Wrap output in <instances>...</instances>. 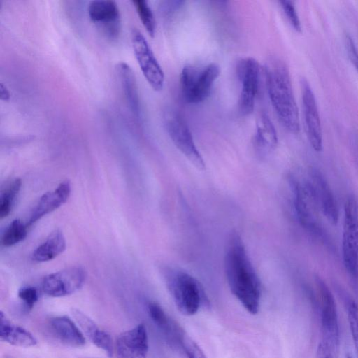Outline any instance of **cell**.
<instances>
[{
	"label": "cell",
	"instance_id": "cell-22",
	"mask_svg": "<svg viewBox=\"0 0 358 358\" xmlns=\"http://www.w3.org/2000/svg\"><path fill=\"white\" fill-rule=\"evenodd\" d=\"M66 249V240L59 230L52 232L45 241L38 245L31 255V259L38 262L52 260Z\"/></svg>",
	"mask_w": 358,
	"mask_h": 358
},
{
	"label": "cell",
	"instance_id": "cell-11",
	"mask_svg": "<svg viewBox=\"0 0 358 358\" xmlns=\"http://www.w3.org/2000/svg\"><path fill=\"white\" fill-rule=\"evenodd\" d=\"M85 279L86 273L83 268L69 267L45 276L42 281V290L51 297L68 296L80 289Z\"/></svg>",
	"mask_w": 358,
	"mask_h": 358
},
{
	"label": "cell",
	"instance_id": "cell-2",
	"mask_svg": "<svg viewBox=\"0 0 358 358\" xmlns=\"http://www.w3.org/2000/svg\"><path fill=\"white\" fill-rule=\"evenodd\" d=\"M267 91L273 108L288 131H300L299 114L289 69L284 62L271 57L265 65Z\"/></svg>",
	"mask_w": 358,
	"mask_h": 358
},
{
	"label": "cell",
	"instance_id": "cell-5",
	"mask_svg": "<svg viewBox=\"0 0 358 358\" xmlns=\"http://www.w3.org/2000/svg\"><path fill=\"white\" fill-rule=\"evenodd\" d=\"M342 257L344 266L354 282H358V206L349 196L344 206L342 235Z\"/></svg>",
	"mask_w": 358,
	"mask_h": 358
},
{
	"label": "cell",
	"instance_id": "cell-12",
	"mask_svg": "<svg viewBox=\"0 0 358 358\" xmlns=\"http://www.w3.org/2000/svg\"><path fill=\"white\" fill-rule=\"evenodd\" d=\"M88 15L100 32L108 39L118 38L121 17L117 3L110 0H95L88 6Z\"/></svg>",
	"mask_w": 358,
	"mask_h": 358
},
{
	"label": "cell",
	"instance_id": "cell-6",
	"mask_svg": "<svg viewBox=\"0 0 358 358\" xmlns=\"http://www.w3.org/2000/svg\"><path fill=\"white\" fill-rule=\"evenodd\" d=\"M163 119L165 129L177 149L197 169L204 170L205 161L182 117L174 110H168Z\"/></svg>",
	"mask_w": 358,
	"mask_h": 358
},
{
	"label": "cell",
	"instance_id": "cell-26",
	"mask_svg": "<svg viewBox=\"0 0 358 358\" xmlns=\"http://www.w3.org/2000/svg\"><path fill=\"white\" fill-rule=\"evenodd\" d=\"M148 311L151 320L163 334L168 332L174 321L169 317L162 308L157 303L152 301L148 305Z\"/></svg>",
	"mask_w": 358,
	"mask_h": 358
},
{
	"label": "cell",
	"instance_id": "cell-27",
	"mask_svg": "<svg viewBox=\"0 0 358 358\" xmlns=\"http://www.w3.org/2000/svg\"><path fill=\"white\" fill-rule=\"evenodd\" d=\"M346 310L352 342L358 355V305L353 300H349Z\"/></svg>",
	"mask_w": 358,
	"mask_h": 358
},
{
	"label": "cell",
	"instance_id": "cell-19",
	"mask_svg": "<svg viewBox=\"0 0 358 358\" xmlns=\"http://www.w3.org/2000/svg\"><path fill=\"white\" fill-rule=\"evenodd\" d=\"M56 337L64 344L74 348L83 347L86 340L80 327L68 316H57L50 321Z\"/></svg>",
	"mask_w": 358,
	"mask_h": 358
},
{
	"label": "cell",
	"instance_id": "cell-7",
	"mask_svg": "<svg viewBox=\"0 0 358 358\" xmlns=\"http://www.w3.org/2000/svg\"><path fill=\"white\" fill-rule=\"evenodd\" d=\"M294 206L301 225L317 236H323L324 231L319 217V208L308 179L293 182Z\"/></svg>",
	"mask_w": 358,
	"mask_h": 358
},
{
	"label": "cell",
	"instance_id": "cell-9",
	"mask_svg": "<svg viewBox=\"0 0 358 358\" xmlns=\"http://www.w3.org/2000/svg\"><path fill=\"white\" fill-rule=\"evenodd\" d=\"M316 287L320 303L322 341L336 355L340 346V329L336 304L329 287L320 278Z\"/></svg>",
	"mask_w": 358,
	"mask_h": 358
},
{
	"label": "cell",
	"instance_id": "cell-34",
	"mask_svg": "<svg viewBox=\"0 0 358 358\" xmlns=\"http://www.w3.org/2000/svg\"><path fill=\"white\" fill-rule=\"evenodd\" d=\"M0 96L1 99L3 101H8L10 97L9 90L2 83L0 84Z\"/></svg>",
	"mask_w": 358,
	"mask_h": 358
},
{
	"label": "cell",
	"instance_id": "cell-16",
	"mask_svg": "<svg viewBox=\"0 0 358 358\" xmlns=\"http://www.w3.org/2000/svg\"><path fill=\"white\" fill-rule=\"evenodd\" d=\"M71 313L83 334L94 345L103 350L109 357H112L114 353V346L110 334L81 310L73 308Z\"/></svg>",
	"mask_w": 358,
	"mask_h": 358
},
{
	"label": "cell",
	"instance_id": "cell-32",
	"mask_svg": "<svg viewBox=\"0 0 358 358\" xmlns=\"http://www.w3.org/2000/svg\"><path fill=\"white\" fill-rule=\"evenodd\" d=\"M184 1H164L161 6L162 12L165 15H171L180 9Z\"/></svg>",
	"mask_w": 358,
	"mask_h": 358
},
{
	"label": "cell",
	"instance_id": "cell-4",
	"mask_svg": "<svg viewBox=\"0 0 358 358\" xmlns=\"http://www.w3.org/2000/svg\"><path fill=\"white\" fill-rule=\"evenodd\" d=\"M220 72V66L215 63L208 64L203 68L190 64L185 66L180 77L184 100L193 104L205 101L209 96Z\"/></svg>",
	"mask_w": 358,
	"mask_h": 358
},
{
	"label": "cell",
	"instance_id": "cell-23",
	"mask_svg": "<svg viewBox=\"0 0 358 358\" xmlns=\"http://www.w3.org/2000/svg\"><path fill=\"white\" fill-rule=\"evenodd\" d=\"M27 226L19 219L14 220L5 231L1 243L6 247L14 245L25 238Z\"/></svg>",
	"mask_w": 358,
	"mask_h": 358
},
{
	"label": "cell",
	"instance_id": "cell-3",
	"mask_svg": "<svg viewBox=\"0 0 358 358\" xmlns=\"http://www.w3.org/2000/svg\"><path fill=\"white\" fill-rule=\"evenodd\" d=\"M168 289L176 308L182 314H196L201 306H207L208 299L200 282L188 272L176 267L162 268Z\"/></svg>",
	"mask_w": 358,
	"mask_h": 358
},
{
	"label": "cell",
	"instance_id": "cell-21",
	"mask_svg": "<svg viewBox=\"0 0 358 358\" xmlns=\"http://www.w3.org/2000/svg\"><path fill=\"white\" fill-rule=\"evenodd\" d=\"M117 71L127 105L137 120L141 119V103L136 77L132 69L125 62H120Z\"/></svg>",
	"mask_w": 358,
	"mask_h": 358
},
{
	"label": "cell",
	"instance_id": "cell-1",
	"mask_svg": "<svg viewBox=\"0 0 358 358\" xmlns=\"http://www.w3.org/2000/svg\"><path fill=\"white\" fill-rule=\"evenodd\" d=\"M224 271L232 294L248 312L256 314L261 299V281L242 236L237 231H233L227 242Z\"/></svg>",
	"mask_w": 358,
	"mask_h": 358
},
{
	"label": "cell",
	"instance_id": "cell-30",
	"mask_svg": "<svg viewBox=\"0 0 358 358\" xmlns=\"http://www.w3.org/2000/svg\"><path fill=\"white\" fill-rule=\"evenodd\" d=\"M18 297L27 310H31L38 299L37 289L32 286L22 287L18 291Z\"/></svg>",
	"mask_w": 358,
	"mask_h": 358
},
{
	"label": "cell",
	"instance_id": "cell-15",
	"mask_svg": "<svg viewBox=\"0 0 358 358\" xmlns=\"http://www.w3.org/2000/svg\"><path fill=\"white\" fill-rule=\"evenodd\" d=\"M148 348V332L142 323L122 332L115 344L117 358H146Z\"/></svg>",
	"mask_w": 358,
	"mask_h": 358
},
{
	"label": "cell",
	"instance_id": "cell-14",
	"mask_svg": "<svg viewBox=\"0 0 358 358\" xmlns=\"http://www.w3.org/2000/svg\"><path fill=\"white\" fill-rule=\"evenodd\" d=\"M320 213L332 224L338 220V208L334 193L321 172L311 169L307 178Z\"/></svg>",
	"mask_w": 358,
	"mask_h": 358
},
{
	"label": "cell",
	"instance_id": "cell-29",
	"mask_svg": "<svg viewBox=\"0 0 358 358\" xmlns=\"http://www.w3.org/2000/svg\"><path fill=\"white\" fill-rule=\"evenodd\" d=\"M180 349L187 358H207L198 344L187 334L182 338Z\"/></svg>",
	"mask_w": 358,
	"mask_h": 358
},
{
	"label": "cell",
	"instance_id": "cell-20",
	"mask_svg": "<svg viewBox=\"0 0 358 358\" xmlns=\"http://www.w3.org/2000/svg\"><path fill=\"white\" fill-rule=\"evenodd\" d=\"M0 338L16 347L28 348L37 344V340L30 331L13 323L3 311L0 312Z\"/></svg>",
	"mask_w": 358,
	"mask_h": 358
},
{
	"label": "cell",
	"instance_id": "cell-24",
	"mask_svg": "<svg viewBox=\"0 0 358 358\" xmlns=\"http://www.w3.org/2000/svg\"><path fill=\"white\" fill-rule=\"evenodd\" d=\"M21 185V180L15 179L2 192L0 199V217L1 219L7 217L10 213Z\"/></svg>",
	"mask_w": 358,
	"mask_h": 358
},
{
	"label": "cell",
	"instance_id": "cell-33",
	"mask_svg": "<svg viewBox=\"0 0 358 358\" xmlns=\"http://www.w3.org/2000/svg\"><path fill=\"white\" fill-rule=\"evenodd\" d=\"M335 352L324 342L320 341L318 344L316 358H336Z\"/></svg>",
	"mask_w": 358,
	"mask_h": 358
},
{
	"label": "cell",
	"instance_id": "cell-8",
	"mask_svg": "<svg viewBox=\"0 0 358 358\" xmlns=\"http://www.w3.org/2000/svg\"><path fill=\"white\" fill-rule=\"evenodd\" d=\"M236 72L241 86L238 110L242 115H248L254 110L259 90V64L253 57L241 58L236 63Z\"/></svg>",
	"mask_w": 358,
	"mask_h": 358
},
{
	"label": "cell",
	"instance_id": "cell-18",
	"mask_svg": "<svg viewBox=\"0 0 358 358\" xmlns=\"http://www.w3.org/2000/svg\"><path fill=\"white\" fill-rule=\"evenodd\" d=\"M252 141L254 148L259 156L270 154L278 144L275 126L265 113L261 114L258 117Z\"/></svg>",
	"mask_w": 358,
	"mask_h": 358
},
{
	"label": "cell",
	"instance_id": "cell-13",
	"mask_svg": "<svg viewBox=\"0 0 358 358\" xmlns=\"http://www.w3.org/2000/svg\"><path fill=\"white\" fill-rule=\"evenodd\" d=\"M303 118L307 137L312 148L316 152L322 150V128L317 101L307 80L301 81Z\"/></svg>",
	"mask_w": 358,
	"mask_h": 358
},
{
	"label": "cell",
	"instance_id": "cell-25",
	"mask_svg": "<svg viewBox=\"0 0 358 358\" xmlns=\"http://www.w3.org/2000/svg\"><path fill=\"white\" fill-rule=\"evenodd\" d=\"M133 3L147 32L151 37H154L156 31V20L148 3L144 0H135L133 1Z\"/></svg>",
	"mask_w": 358,
	"mask_h": 358
},
{
	"label": "cell",
	"instance_id": "cell-31",
	"mask_svg": "<svg viewBox=\"0 0 358 358\" xmlns=\"http://www.w3.org/2000/svg\"><path fill=\"white\" fill-rule=\"evenodd\" d=\"M345 46L348 57L358 72V50L353 40L350 36H346Z\"/></svg>",
	"mask_w": 358,
	"mask_h": 358
},
{
	"label": "cell",
	"instance_id": "cell-10",
	"mask_svg": "<svg viewBox=\"0 0 358 358\" xmlns=\"http://www.w3.org/2000/svg\"><path fill=\"white\" fill-rule=\"evenodd\" d=\"M134 52L141 71L155 91L162 90L164 74L144 36L138 29L131 33Z\"/></svg>",
	"mask_w": 358,
	"mask_h": 358
},
{
	"label": "cell",
	"instance_id": "cell-28",
	"mask_svg": "<svg viewBox=\"0 0 358 358\" xmlns=\"http://www.w3.org/2000/svg\"><path fill=\"white\" fill-rule=\"evenodd\" d=\"M279 3L284 15L292 28L297 32L301 31V23L296 10L294 3L292 1H280Z\"/></svg>",
	"mask_w": 358,
	"mask_h": 358
},
{
	"label": "cell",
	"instance_id": "cell-17",
	"mask_svg": "<svg viewBox=\"0 0 358 358\" xmlns=\"http://www.w3.org/2000/svg\"><path fill=\"white\" fill-rule=\"evenodd\" d=\"M70 194L71 185L68 181L61 182L53 191L45 193L34 208L27 226L32 225L43 216L59 208L66 202Z\"/></svg>",
	"mask_w": 358,
	"mask_h": 358
}]
</instances>
